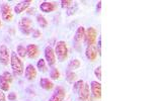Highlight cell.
Listing matches in <instances>:
<instances>
[{"mask_svg":"<svg viewBox=\"0 0 152 101\" xmlns=\"http://www.w3.org/2000/svg\"><path fill=\"white\" fill-rule=\"evenodd\" d=\"M11 68L13 71V75L14 76H21L23 74V61L19 59V57L16 55L15 53H12L11 55Z\"/></svg>","mask_w":152,"mask_h":101,"instance_id":"cell-1","label":"cell"},{"mask_svg":"<svg viewBox=\"0 0 152 101\" xmlns=\"http://www.w3.org/2000/svg\"><path fill=\"white\" fill-rule=\"evenodd\" d=\"M55 55H57V58L60 62H64L65 60H67L68 58V49L66 46L65 41H58L56 44L55 48Z\"/></svg>","mask_w":152,"mask_h":101,"instance_id":"cell-2","label":"cell"},{"mask_svg":"<svg viewBox=\"0 0 152 101\" xmlns=\"http://www.w3.org/2000/svg\"><path fill=\"white\" fill-rule=\"evenodd\" d=\"M18 26H19L20 31L24 34H29L31 31H34L33 29V21H31L28 17H23V18L19 20Z\"/></svg>","mask_w":152,"mask_h":101,"instance_id":"cell-3","label":"cell"},{"mask_svg":"<svg viewBox=\"0 0 152 101\" xmlns=\"http://www.w3.org/2000/svg\"><path fill=\"white\" fill-rule=\"evenodd\" d=\"M96 36H97V33H96V31H95V28H88L86 31H85V34H84L85 43L87 44V46L95 45Z\"/></svg>","mask_w":152,"mask_h":101,"instance_id":"cell-4","label":"cell"},{"mask_svg":"<svg viewBox=\"0 0 152 101\" xmlns=\"http://www.w3.org/2000/svg\"><path fill=\"white\" fill-rule=\"evenodd\" d=\"M11 81H12L11 74L8 72H4L0 76V88L3 91H7L10 88Z\"/></svg>","mask_w":152,"mask_h":101,"instance_id":"cell-5","label":"cell"},{"mask_svg":"<svg viewBox=\"0 0 152 101\" xmlns=\"http://www.w3.org/2000/svg\"><path fill=\"white\" fill-rule=\"evenodd\" d=\"M1 12H2V18L3 20L7 21V23H10L13 19V14H12L11 7L8 5L7 3H3L1 6Z\"/></svg>","mask_w":152,"mask_h":101,"instance_id":"cell-6","label":"cell"},{"mask_svg":"<svg viewBox=\"0 0 152 101\" xmlns=\"http://www.w3.org/2000/svg\"><path fill=\"white\" fill-rule=\"evenodd\" d=\"M45 58L49 66H54V64L56 63L55 51H54L50 46L46 47V49H45Z\"/></svg>","mask_w":152,"mask_h":101,"instance_id":"cell-7","label":"cell"},{"mask_svg":"<svg viewBox=\"0 0 152 101\" xmlns=\"http://www.w3.org/2000/svg\"><path fill=\"white\" fill-rule=\"evenodd\" d=\"M90 90H91L92 95L96 99H100L102 98V84L97 81H92L90 84Z\"/></svg>","mask_w":152,"mask_h":101,"instance_id":"cell-8","label":"cell"},{"mask_svg":"<svg viewBox=\"0 0 152 101\" xmlns=\"http://www.w3.org/2000/svg\"><path fill=\"white\" fill-rule=\"evenodd\" d=\"M65 98V90L64 88L58 86L55 89V92L53 93V95L51 96V98L49 101H63Z\"/></svg>","mask_w":152,"mask_h":101,"instance_id":"cell-9","label":"cell"},{"mask_svg":"<svg viewBox=\"0 0 152 101\" xmlns=\"http://www.w3.org/2000/svg\"><path fill=\"white\" fill-rule=\"evenodd\" d=\"M84 34H85V29L83 26H79L76 31L75 36H74V41H75V48L77 50H79V46L81 44L82 39H84Z\"/></svg>","mask_w":152,"mask_h":101,"instance_id":"cell-10","label":"cell"},{"mask_svg":"<svg viewBox=\"0 0 152 101\" xmlns=\"http://www.w3.org/2000/svg\"><path fill=\"white\" fill-rule=\"evenodd\" d=\"M78 95H79L80 100L82 101H88L90 97V93H89V85L84 83L82 85V87L80 88L78 91Z\"/></svg>","mask_w":152,"mask_h":101,"instance_id":"cell-11","label":"cell"},{"mask_svg":"<svg viewBox=\"0 0 152 101\" xmlns=\"http://www.w3.org/2000/svg\"><path fill=\"white\" fill-rule=\"evenodd\" d=\"M0 63L5 66L9 63V51L6 46H1L0 48Z\"/></svg>","mask_w":152,"mask_h":101,"instance_id":"cell-12","label":"cell"},{"mask_svg":"<svg viewBox=\"0 0 152 101\" xmlns=\"http://www.w3.org/2000/svg\"><path fill=\"white\" fill-rule=\"evenodd\" d=\"M85 55H86V58L89 61H94L97 57V49L95 45L87 46L86 51H85Z\"/></svg>","mask_w":152,"mask_h":101,"instance_id":"cell-13","label":"cell"},{"mask_svg":"<svg viewBox=\"0 0 152 101\" xmlns=\"http://www.w3.org/2000/svg\"><path fill=\"white\" fill-rule=\"evenodd\" d=\"M26 55L28 56L29 59H36L40 55V50L36 45H28L26 48Z\"/></svg>","mask_w":152,"mask_h":101,"instance_id":"cell-14","label":"cell"},{"mask_svg":"<svg viewBox=\"0 0 152 101\" xmlns=\"http://www.w3.org/2000/svg\"><path fill=\"white\" fill-rule=\"evenodd\" d=\"M31 2H33L31 0H28V1H23V2H19L18 4H16L15 7H14V11H15V13L19 14V13H21V12H23L24 10H26Z\"/></svg>","mask_w":152,"mask_h":101,"instance_id":"cell-15","label":"cell"},{"mask_svg":"<svg viewBox=\"0 0 152 101\" xmlns=\"http://www.w3.org/2000/svg\"><path fill=\"white\" fill-rule=\"evenodd\" d=\"M40 8H41V10L43 12H47V13H49V12H52L53 10H55L56 4L54 3V2L45 1L40 5Z\"/></svg>","mask_w":152,"mask_h":101,"instance_id":"cell-16","label":"cell"},{"mask_svg":"<svg viewBox=\"0 0 152 101\" xmlns=\"http://www.w3.org/2000/svg\"><path fill=\"white\" fill-rule=\"evenodd\" d=\"M37 77V70L33 65H28L26 69V78L28 80H35Z\"/></svg>","mask_w":152,"mask_h":101,"instance_id":"cell-17","label":"cell"},{"mask_svg":"<svg viewBox=\"0 0 152 101\" xmlns=\"http://www.w3.org/2000/svg\"><path fill=\"white\" fill-rule=\"evenodd\" d=\"M40 85H41V87L44 88L45 90H51L54 87L53 82L47 78H42L40 81Z\"/></svg>","mask_w":152,"mask_h":101,"instance_id":"cell-18","label":"cell"},{"mask_svg":"<svg viewBox=\"0 0 152 101\" xmlns=\"http://www.w3.org/2000/svg\"><path fill=\"white\" fill-rule=\"evenodd\" d=\"M80 67V61L78 60V59H75V60L71 61L69 63V65H68V69L69 70H75V69H78Z\"/></svg>","mask_w":152,"mask_h":101,"instance_id":"cell-19","label":"cell"},{"mask_svg":"<svg viewBox=\"0 0 152 101\" xmlns=\"http://www.w3.org/2000/svg\"><path fill=\"white\" fill-rule=\"evenodd\" d=\"M37 20H38V23L41 25V28H46V26L48 25V21L46 20L45 17L43 15H41V14H39V15L37 16Z\"/></svg>","mask_w":152,"mask_h":101,"instance_id":"cell-20","label":"cell"},{"mask_svg":"<svg viewBox=\"0 0 152 101\" xmlns=\"http://www.w3.org/2000/svg\"><path fill=\"white\" fill-rule=\"evenodd\" d=\"M18 56L20 58H24L26 56V48H24L23 46H18Z\"/></svg>","mask_w":152,"mask_h":101,"instance_id":"cell-21","label":"cell"},{"mask_svg":"<svg viewBox=\"0 0 152 101\" xmlns=\"http://www.w3.org/2000/svg\"><path fill=\"white\" fill-rule=\"evenodd\" d=\"M38 69L42 72H46L47 71V66H46V63H45V60L41 59L40 61L38 62Z\"/></svg>","mask_w":152,"mask_h":101,"instance_id":"cell-22","label":"cell"},{"mask_svg":"<svg viewBox=\"0 0 152 101\" xmlns=\"http://www.w3.org/2000/svg\"><path fill=\"white\" fill-rule=\"evenodd\" d=\"M51 78L54 79V80H57V79L60 78V72L58 71V69H53L50 73Z\"/></svg>","mask_w":152,"mask_h":101,"instance_id":"cell-23","label":"cell"},{"mask_svg":"<svg viewBox=\"0 0 152 101\" xmlns=\"http://www.w3.org/2000/svg\"><path fill=\"white\" fill-rule=\"evenodd\" d=\"M66 79H67L68 82L72 83L73 81L76 80V74L73 73V72H68L67 73V77H66Z\"/></svg>","mask_w":152,"mask_h":101,"instance_id":"cell-24","label":"cell"},{"mask_svg":"<svg viewBox=\"0 0 152 101\" xmlns=\"http://www.w3.org/2000/svg\"><path fill=\"white\" fill-rule=\"evenodd\" d=\"M84 84V82H83L82 80H79V81H77V82L75 83V85H74V87H73V90L75 91V92H77L78 93V91H79L80 88L82 87V85Z\"/></svg>","mask_w":152,"mask_h":101,"instance_id":"cell-25","label":"cell"},{"mask_svg":"<svg viewBox=\"0 0 152 101\" xmlns=\"http://www.w3.org/2000/svg\"><path fill=\"white\" fill-rule=\"evenodd\" d=\"M94 74H95V76H96L99 80H102V66H99V67L95 69Z\"/></svg>","mask_w":152,"mask_h":101,"instance_id":"cell-26","label":"cell"},{"mask_svg":"<svg viewBox=\"0 0 152 101\" xmlns=\"http://www.w3.org/2000/svg\"><path fill=\"white\" fill-rule=\"evenodd\" d=\"M73 4V1H70V0H62L61 1V6L64 8V7H69Z\"/></svg>","mask_w":152,"mask_h":101,"instance_id":"cell-27","label":"cell"},{"mask_svg":"<svg viewBox=\"0 0 152 101\" xmlns=\"http://www.w3.org/2000/svg\"><path fill=\"white\" fill-rule=\"evenodd\" d=\"M33 36L35 39L40 38V36H41V31H38V29H34V31H33Z\"/></svg>","mask_w":152,"mask_h":101,"instance_id":"cell-28","label":"cell"},{"mask_svg":"<svg viewBox=\"0 0 152 101\" xmlns=\"http://www.w3.org/2000/svg\"><path fill=\"white\" fill-rule=\"evenodd\" d=\"M8 99H9V100H11V101L15 100V99H16V94H15L14 92L10 93V94L8 95Z\"/></svg>","mask_w":152,"mask_h":101,"instance_id":"cell-29","label":"cell"},{"mask_svg":"<svg viewBox=\"0 0 152 101\" xmlns=\"http://www.w3.org/2000/svg\"><path fill=\"white\" fill-rule=\"evenodd\" d=\"M97 48H99V50H97V53L99 54V55H102V39H100V38L99 39V44H97Z\"/></svg>","mask_w":152,"mask_h":101,"instance_id":"cell-30","label":"cell"},{"mask_svg":"<svg viewBox=\"0 0 152 101\" xmlns=\"http://www.w3.org/2000/svg\"><path fill=\"white\" fill-rule=\"evenodd\" d=\"M0 101H5V95L2 91H0Z\"/></svg>","mask_w":152,"mask_h":101,"instance_id":"cell-31","label":"cell"},{"mask_svg":"<svg viewBox=\"0 0 152 101\" xmlns=\"http://www.w3.org/2000/svg\"><path fill=\"white\" fill-rule=\"evenodd\" d=\"M100 7H102V1H99V3H97V7H96L97 12L100 11Z\"/></svg>","mask_w":152,"mask_h":101,"instance_id":"cell-32","label":"cell"},{"mask_svg":"<svg viewBox=\"0 0 152 101\" xmlns=\"http://www.w3.org/2000/svg\"><path fill=\"white\" fill-rule=\"evenodd\" d=\"M28 13H29V14H34V13H35V9H31V10H28Z\"/></svg>","mask_w":152,"mask_h":101,"instance_id":"cell-33","label":"cell"},{"mask_svg":"<svg viewBox=\"0 0 152 101\" xmlns=\"http://www.w3.org/2000/svg\"><path fill=\"white\" fill-rule=\"evenodd\" d=\"M0 25H1V20H0Z\"/></svg>","mask_w":152,"mask_h":101,"instance_id":"cell-34","label":"cell"}]
</instances>
